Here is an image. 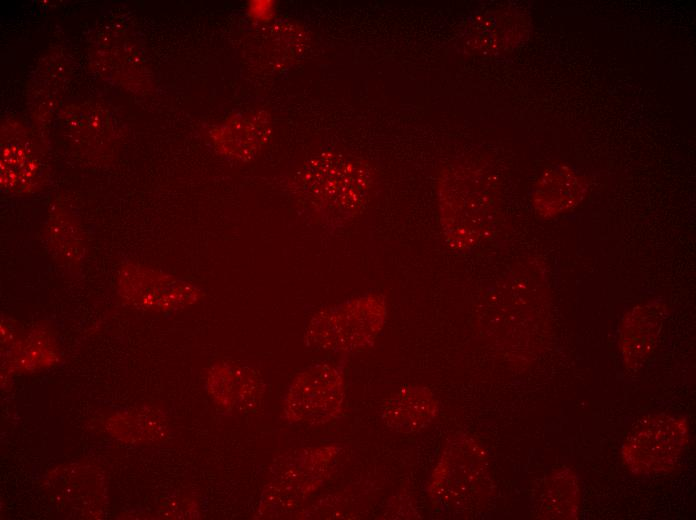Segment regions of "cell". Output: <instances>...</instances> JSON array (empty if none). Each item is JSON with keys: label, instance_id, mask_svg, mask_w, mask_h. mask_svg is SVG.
<instances>
[{"label": "cell", "instance_id": "cell-3", "mask_svg": "<svg viewBox=\"0 0 696 520\" xmlns=\"http://www.w3.org/2000/svg\"><path fill=\"white\" fill-rule=\"evenodd\" d=\"M343 401L341 366L314 363L298 371L288 384L282 418L294 424H324L341 413Z\"/></svg>", "mask_w": 696, "mask_h": 520}, {"label": "cell", "instance_id": "cell-1", "mask_svg": "<svg viewBox=\"0 0 696 520\" xmlns=\"http://www.w3.org/2000/svg\"><path fill=\"white\" fill-rule=\"evenodd\" d=\"M385 297L367 293L315 313L304 331L307 347L349 353L371 346L386 319Z\"/></svg>", "mask_w": 696, "mask_h": 520}, {"label": "cell", "instance_id": "cell-8", "mask_svg": "<svg viewBox=\"0 0 696 520\" xmlns=\"http://www.w3.org/2000/svg\"><path fill=\"white\" fill-rule=\"evenodd\" d=\"M587 190L585 179L571 168L558 165L542 174L532 200L538 214L552 217L574 208Z\"/></svg>", "mask_w": 696, "mask_h": 520}, {"label": "cell", "instance_id": "cell-9", "mask_svg": "<svg viewBox=\"0 0 696 520\" xmlns=\"http://www.w3.org/2000/svg\"><path fill=\"white\" fill-rule=\"evenodd\" d=\"M438 401L426 387L400 389L382 406V419L391 429L411 433L427 427L438 413Z\"/></svg>", "mask_w": 696, "mask_h": 520}, {"label": "cell", "instance_id": "cell-6", "mask_svg": "<svg viewBox=\"0 0 696 520\" xmlns=\"http://www.w3.org/2000/svg\"><path fill=\"white\" fill-rule=\"evenodd\" d=\"M122 291L155 311H174L197 302L202 291L194 284L159 271L129 266L123 270Z\"/></svg>", "mask_w": 696, "mask_h": 520}, {"label": "cell", "instance_id": "cell-2", "mask_svg": "<svg viewBox=\"0 0 696 520\" xmlns=\"http://www.w3.org/2000/svg\"><path fill=\"white\" fill-rule=\"evenodd\" d=\"M369 180L358 163L330 157L317 160L306 169L303 191L325 226L335 230L360 208Z\"/></svg>", "mask_w": 696, "mask_h": 520}, {"label": "cell", "instance_id": "cell-4", "mask_svg": "<svg viewBox=\"0 0 696 520\" xmlns=\"http://www.w3.org/2000/svg\"><path fill=\"white\" fill-rule=\"evenodd\" d=\"M687 442L684 418L649 415L640 419L627 435L622 447L623 461L636 474L664 471L678 460Z\"/></svg>", "mask_w": 696, "mask_h": 520}, {"label": "cell", "instance_id": "cell-10", "mask_svg": "<svg viewBox=\"0 0 696 520\" xmlns=\"http://www.w3.org/2000/svg\"><path fill=\"white\" fill-rule=\"evenodd\" d=\"M663 321L660 303L634 307L619 329V345L627 365L639 364L653 349Z\"/></svg>", "mask_w": 696, "mask_h": 520}, {"label": "cell", "instance_id": "cell-7", "mask_svg": "<svg viewBox=\"0 0 696 520\" xmlns=\"http://www.w3.org/2000/svg\"><path fill=\"white\" fill-rule=\"evenodd\" d=\"M207 387L222 408L250 413L261 405L266 386L262 374L253 365L222 361L210 369Z\"/></svg>", "mask_w": 696, "mask_h": 520}, {"label": "cell", "instance_id": "cell-5", "mask_svg": "<svg viewBox=\"0 0 696 520\" xmlns=\"http://www.w3.org/2000/svg\"><path fill=\"white\" fill-rule=\"evenodd\" d=\"M438 198L443 234L455 252H467L481 241L485 227L477 198L462 171L448 168L439 180Z\"/></svg>", "mask_w": 696, "mask_h": 520}]
</instances>
